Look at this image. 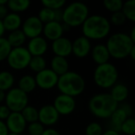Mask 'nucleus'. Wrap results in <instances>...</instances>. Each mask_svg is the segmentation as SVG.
Instances as JSON below:
<instances>
[{
    "label": "nucleus",
    "mask_w": 135,
    "mask_h": 135,
    "mask_svg": "<svg viewBox=\"0 0 135 135\" xmlns=\"http://www.w3.org/2000/svg\"><path fill=\"white\" fill-rule=\"evenodd\" d=\"M110 31L111 24L108 19L99 14L89 15L86 21L81 25L83 36L90 41L105 39L109 35Z\"/></svg>",
    "instance_id": "1"
},
{
    "label": "nucleus",
    "mask_w": 135,
    "mask_h": 135,
    "mask_svg": "<svg viewBox=\"0 0 135 135\" xmlns=\"http://www.w3.org/2000/svg\"><path fill=\"white\" fill-rule=\"evenodd\" d=\"M86 83L83 76L75 71L69 70L65 74L59 76L57 81V90L60 94L75 98L84 92Z\"/></svg>",
    "instance_id": "2"
},
{
    "label": "nucleus",
    "mask_w": 135,
    "mask_h": 135,
    "mask_svg": "<svg viewBox=\"0 0 135 135\" xmlns=\"http://www.w3.org/2000/svg\"><path fill=\"white\" fill-rule=\"evenodd\" d=\"M118 104L113 100L109 93H100L93 95L88 102V109L94 117L101 119L109 118Z\"/></svg>",
    "instance_id": "3"
},
{
    "label": "nucleus",
    "mask_w": 135,
    "mask_h": 135,
    "mask_svg": "<svg viewBox=\"0 0 135 135\" xmlns=\"http://www.w3.org/2000/svg\"><path fill=\"white\" fill-rule=\"evenodd\" d=\"M110 57L115 59H124L129 57V52L135 46V44L125 32H116L107 38L105 44Z\"/></svg>",
    "instance_id": "4"
},
{
    "label": "nucleus",
    "mask_w": 135,
    "mask_h": 135,
    "mask_svg": "<svg viewBox=\"0 0 135 135\" xmlns=\"http://www.w3.org/2000/svg\"><path fill=\"white\" fill-rule=\"evenodd\" d=\"M89 17V8L83 2H72L62 9V23L70 28L80 27Z\"/></svg>",
    "instance_id": "5"
},
{
    "label": "nucleus",
    "mask_w": 135,
    "mask_h": 135,
    "mask_svg": "<svg viewBox=\"0 0 135 135\" xmlns=\"http://www.w3.org/2000/svg\"><path fill=\"white\" fill-rule=\"evenodd\" d=\"M93 78L96 86L102 89H111L118 80V70L114 64L107 62L95 68Z\"/></svg>",
    "instance_id": "6"
},
{
    "label": "nucleus",
    "mask_w": 135,
    "mask_h": 135,
    "mask_svg": "<svg viewBox=\"0 0 135 135\" xmlns=\"http://www.w3.org/2000/svg\"><path fill=\"white\" fill-rule=\"evenodd\" d=\"M29 104V96L20 90L18 87H13L6 93L5 105L10 112H21Z\"/></svg>",
    "instance_id": "7"
},
{
    "label": "nucleus",
    "mask_w": 135,
    "mask_h": 135,
    "mask_svg": "<svg viewBox=\"0 0 135 135\" xmlns=\"http://www.w3.org/2000/svg\"><path fill=\"white\" fill-rule=\"evenodd\" d=\"M32 56L28 52L26 47L21 46L12 48L7 58L8 66L15 70H22L28 68Z\"/></svg>",
    "instance_id": "8"
},
{
    "label": "nucleus",
    "mask_w": 135,
    "mask_h": 135,
    "mask_svg": "<svg viewBox=\"0 0 135 135\" xmlns=\"http://www.w3.org/2000/svg\"><path fill=\"white\" fill-rule=\"evenodd\" d=\"M53 107L59 116H68L74 112L76 108V100L71 96L59 94L56 96L53 103Z\"/></svg>",
    "instance_id": "9"
},
{
    "label": "nucleus",
    "mask_w": 135,
    "mask_h": 135,
    "mask_svg": "<svg viewBox=\"0 0 135 135\" xmlns=\"http://www.w3.org/2000/svg\"><path fill=\"white\" fill-rule=\"evenodd\" d=\"M34 79L36 87H39L42 90H51L54 87H56L58 76L53 70L46 68L45 70L36 73Z\"/></svg>",
    "instance_id": "10"
},
{
    "label": "nucleus",
    "mask_w": 135,
    "mask_h": 135,
    "mask_svg": "<svg viewBox=\"0 0 135 135\" xmlns=\"http://www.w3.org/2000/svg\"><path fill=\"white\" fill-rule=\"evenodd\" d=\"M44 24L41 22L37 16H30L24 21H22L21 29L22 32L26 38L32 39V38L41 36L43 32Z\"/></svg>",
    "instance_id": "11"
},
{
    "label": "nucleus",
    "mask_w": 135,
    "mask_h": 135,
    "mask_svg": "<svg viewBox=\"0 0 135 135\" xmlns=\"http://www.w3.org/2000/svg\"><path fill=\"white\" fill-rule=\"evenodd\" d=\"M59 115L52 105H45L38 109V121L45 127L55 125L59 119Z\"/></svg>",
    "instance_id": "12"
},
{
    "label": "nucleus",
    "mask_w": 135,
    "mask_h": 135,
    "mask_svg": "<svg viewBox=\"0 0 135 135\" xmlns=\"http://www.w3.org/2000/svg\"><path fill=\"white\" fill-rule=\"evenodd\" d=\"M8 132L21 135L27 128V122L21 112H11L5 121Z\"/></svg>",
    "instance_id": "13"
},
{
    "label": "nucleus",
    "mask_w": 135,
    "mask_h": 135,
    "mask_svg": "<svg viewBox=\"0 0 135 135\" xmlns=\"http://www.w3.org/2000/svg\"><path fill=\"white\" fill-rule=\"evenodd\" d=\"M92 50V43L84 36H79L72 42V54L78 58H84Z\"/></svg>",
    "instance_id": "14"
},
{
    "label": "nucleus",
    "mask_w": 135,
    "mask_h": 135,
    "mask_svg": "<svg viewBox=\"0 0 135 135\" xmlns=\"http://www.w3.org/2000/svg\"><path fill=\"white\" fill-rule=\"evenodd\" d=\"M26 48L32 56H44L48 50V42L43 36H38L29 40Z\"/></svg>",
    "instance_id": "15"
},
{
    "label": "nucleus",
    "mask_w": 135,
    "mask_h": 135,
    "mask_svg": "<svg viewBox=\"0 0 135 135\" xmlns=\"http://www.w3.org/2000/svg\"><path fill=\"white\" fill-rule=\"evenodd\" d=\"M51 49L55 56L67 58L72 54V42L67 37H60L52 42Z\"/></svg>",
    "instance_id": "16"
},
{
    "label": "nucleus",
    "mask_w": 135,
    "mask_h": 135,
    "mask_svg": "<svg viewBox=\"0 0 135 135\" xmlns=\"http://www.w3.org/2000/svg\"><path fill=\"white\" fill-rule=\"evenodd\" d=\"M63 24L61 22L57 21H51V22L45 23L43 27V37H45L46 40L49 41H56V39L62 37L64 33Z\"/></svg>",
    "instance_id": "17"
},
{
    "label": "nucleus",
    "mask_w": 135,
    "mask_h": 135,
    "mask_svg": "<svg viewBox=\"0 0 135 135\" xmlns=\"http://www.w3.org/2000/svg\"><path fill=\"white\" fill-rule=\"evenodd\" d=\"M90 54L93 61L97 66L109 62L110 55H109L105 45H104V44H98L94 46H92V50H91Z\"/></svg>",
    "instance_id": "18"
},
{
    "label": "nucleus",
    "mask_w": 135,
    "mask_h": 135,
    "mask_svg": "<svg viewBox=\"0 0 135 135\" xmlns=\"http://www.w3.org/2000/svg\"><path fill=\"white\" fill-rule=\"evenodd\" d=\"M49 69L53 70L59 77L70 70V63L66 57L54 56L50 61V68Z\"/></svg>",
    "instance_id": "19"
},
{
    "label": "nucleus",
    "mask_w": 135,
    "mask_h": 135,
    "mask_svg": "<svg viewBox=\"0 0 135 135\" xmlns=\"http://www.w3.org/2000/svg\"><path fill=\"white\" fill-rule=\"evenodd\" d=\"M3 26L5 31H8V32H13V31L19 30L22 24V19L21 15L13 12H9L2 21Z\"/></svg>",
    "instance_id": "20"
},
{
    "label": "nucleus",
    "mask_w": 135,
    "mask_h": 135,
    "mask_svg": "<svg viewBox=\"0 0 135 135\" xmlns=\"http://www.w3.org/2000/svg\"><path fill=\"white\" fill-rule=\"evenodd\" d=\"M109 94L116 103H123L129 97V89L123 83H116L110 89Z\"/></svg>",
    "instance_id": "21"
},
{
    "label": "nucleus",
    "mask_w": 135,
    "mask_h": 135,
    "mask_svg": "<svg viewBox=\"0 0 135 135\" xmlns=\"http://www.w3.org/2000/svg\"><path fill=\"white\" fill-rule=\"evenodd\" d=\"M128 118L129 117L126 114L125 111L123 110V108L121 107H118V108L113 112V114L109 118H110V126H111L110 129H114V131L120 133V127H121L122 123Z\"/></svg>",
    "instance_id": "22"
},
{
    "label": "nucleus",
    "mask_w": 135,
    "mask_h": 135,
    "mask_svg": "<svg viewBox=\"0 0 135 135\" xmlns=\"http://www.w3.org/2000/svg\"><path fill=\"white\" fill-rule=\"evenodd\" d=\"M18 88L27 94L33 92L36 88V83L34 77L32 75H29V74L21 76V79L18 81Z\"/></svg>",
    "instance_id": "23"
},
{
    "label": "nucleus",
    "mask_w": 135,
    "mask_h": 135,
    "mask_svg": "<svg viewBox=\"0 0 135 135\" xmlns=\"http://www.w3.org/2000/svg\"><path fill=\"white\" fill-rule=\"evenodd\" d=\"M26 36L22 32L21 29L19 30L13 31L8 33L7 40H8V44L11 46V48H17V47H21L26 42Z\"/></svg>",
    "instance_id": "24"
},
{
    "label": "nucleus",
    "mask_w": 135,
    "mask_h": 135,
    "mask_svg": "<svg viewBox=\"0 0 135 135\" xmlns=\"http://www.w3.org/2000/svg\"><path fill=\"white\" fill-rule=\"evenodd\" d=\"M30 6L31 1L29 0H8L7 3L8 10L17 14L26 11L30 8Z\"/></svg>",
    "instance_id": "25"
},
{
    "label": "nucleus",
    "mask_w": 135,
    "mask_h": 135,
    "mask_svg": "<svg viewBox=\"0 0 135 135\" xmlns=\"http://www.w3.org/2000/svg\"><path fill=\"white\" fill-rule=\"evenodd\" d=\"M15 83V78L11 72L8 70H2L0 71V90L3 92H8Z\"/></svg>",
    "instance_id": "26"
},
{
    "label": "nucleus",
    "mask_w": 135,
    "mask_h": 135,
    "mask_svg": "<svg viewBox=\"0 0 135 135\" xmlns=\"http://www.w3.org/2000/svg\"><path fill=\"white\" fill-rule=\"evenodd\" d=\"M121 12L125 16L126 20L131 22L135 21V0H128L123 2Z\"/></svg>",
    "instance_id": "27"
},
{
    "label": "nucleus",
    "mask_w": 135,
    "mask_h": 135,
    "mask_svg": "<svg viewBox=\"0 0 135 135\" xmlns=\"http://www.w3.org/2000/svg\"><path fill=\"white\" fill-rule=\"evenodd\" d=\"M28 68L32 71L38 73L46 69V60L44 56H32Z\"/></svg>",
    "instance_id": "28"
},
{
    "label": "nucleus",
    "mask_w": 135,
    "mask_h": 135,
    "mask_svg": "<svg viewBox=\"0 0 135 135\" xmlns=\"http://www.w3.org/2000/svg\"><path fill=\"white\" fill-rule=\"evenodd\" d=\"M21 113L27 124L38 121V109L32 105H28Z\"/></svg>",
    "instance_id": "29"
},
{
    "label": "nucleus",
    "mask_w": 135,
    "mask_h": 135,
    "mask_svg": "<svg viewBox=\"0 0 135 135\" xmlns=\"http://www.w3.org/2000/svg\"><path fill=\"white\" fill-rule=\"evenodd\" d=\"M120 133H123L125 135L135 134V119L132 117L128 118L122 123L121 127H120Z\"/></svg>",
    "instance_id": "30"
},
{
    "label": "nucleus",
    "mask_w": 135,
    "mask_h": 135,
    "mask_svg": "<svg viewBox=\"0 0 135 135\" xmlns=\"http://www.w3.org/2000/svg\"><path fill=\"white\" fill-rule=\"evenodd\" d=\"M37 17H38V19L41 21V22L43 23V24L51 22V21H54L55 10L49 9V8H43L38 12Z\"/></svg>",
    "instance_id": "31"
},
{
    "label": "nucleus",
    "mask_w": 135,
    "mask_h": 135,
    "mask_svg": "<svg viewBox=\"0 0 135 135\" xmlns=\"http://www.w3.org/2000/svg\"><path fill=\"white\" fill-rule=\"evenodd\" d=\"M123 1L122 0H105L103 2L104 8L111 13L121 11Z\"/></svg>",
    "instance_id": "32"
},
{
    "label": "nucleus",
    "mask_w": 135,
    "mask_h": 135,
    "mask_svg": "<svg viewBox=\"0 0 135 135\" xmlns=\"http://www.w3.org/2000/svg\"><path fill=\"white\" fill-rule=\"evenodd\" d=\"M11 49V46L9 45L6 37L0 38V62L7 60Z\"/></svg>",
    "instance_id": "33"
},
{
    "label": "nucleus",
    "mask_w": 135,
    "mask_h": 135,
    "mask_svg": "<svg viewBox=\"0 0 135 135\" xmlns=\"http://www.w3.org/2000/svg\"><path fill=\"white\" fill-rule=\"evenodd\" d=\"M42 5L44 8L52 10H58L62 9L66 6V1L65 0H44L42 1Z\"/></svg>",
    "instance_id": "34"
},
{
    "label": "nucleus",
    "mask_w": 135,
    "mask_h": 135,
    "mask_svg": "<svg viewBox=\"0 0 135 135\" xmlns=\"http://www.w3.org/2000/svg\"><path fill=\"white\" fill-rule=\"evenodd\" d=\"M104 132L101 124L96 121L89 123L85 128V135H102Z\"/></svg>",
    "instance_id": "35"
},
{
    "label": "nucleus",
    "mask_w": 135,
    "mask_h": 135,
    "mask_svg": "<svg viewBox=\"0 0 135 135\" xmlns=\"http://www.w3.org/2000/svg\"><path fill=\"white\" fill-rule=\"evenodd\" d=\"M26 129L29 135H42L45 131V127L39 121L27 124Z\"/></svg>",
    "instance_id": "36"
},
{
    "label": "nucleus",
    "mask_w": 135,
    "mask_h": 135,
    "mask_svg": "<svg viewBox=\"0 0 135 135\" xmlns=\"http://www.w3.org/2000/svg\"><path fill=\"white\" fill-rule=\"evenodd\" d=\"M109 22L111 25H115V26H122V25L125 24V22L127 21L125 16L123 15L121 11L115 12L112 13L110 17V20H108Z\"/></svg>",
    "instance_id": "37"
},
{
    "label": "nucleus",
    "mask_w": 135,
    "mask_h": 135,
    "mask_svg": "<svg viewBox=\"0 0 135 135\" xmlns=\"http://www.w3.org/2000/svg\"><path fill=\"white\" fill-rule=\"evenodd\" d=\"M10 110L6 105H0V120L2 121H6L7 118L10 115Z\"/></svg>",
    "instance_id": "38"
},
{
    "label": "nucleus",
    "mask_w": 135,
    "mask_h": 135,
    "mask_svg": "<svg viewBox=\"0 0 135 135\" xmlns=\"http://www.w3.org/2000/svg\"><path fill=\"white\" fill-rule=\"evenodd\" d=\"M8 13H9V10H8L7 5L0 6V21H3Z\"/></svg>",
    "instance_id": "39"
},
{
    "label": "nucleus",
    "mask_w": 135,
    "mask_h": 135,
    "mask_svg": "<svg viewBox=\"0 0 135 135\" xmlns=\"http://www.w3.org/2000/svg\"><path fill=\"white\" fill-rule=\"evenodd\" d=\"M42 135H61V134L58 132V131H56L54 128H46V129H45L44 132L42 133Z\"/></svg>",
    "instance_id": "40"
},
{
    "label": "nucleus",
    "mask_w": 135,
    "mask_h": 135,
    "mask_svg": "<svg viewBox=\"0 0 135 135\" xmlns=\"http://www.w3.org/2000/svg\"><path fill=\"white\" fill-rule=\"evenodd\" d=\"M120 107L123 108V110L126 112V114L128 115V117L131 118V115H132V107H131V105H129V104H124V105H120Z\"/></svg>",
    "instance_id": "41"
},
{
    "label": "nucleus",
    "mask_w": 135,
    "mask_h": 135,
    "mask_svg": "<svg viewBox=\"0 0 135 135\" xmlns=\"http://www.w3.org/2000/svg\"><path fill=\"white\" fill-rule=\"evenodd\" d=\"M8 133L9 132H8V128H7L5 121L0 120V135H8Z\"/></svg>",
    "instance_id": "42"
},
{
    "label": "nucleus",
    "mask_w": 135,
    "mask_h": 135,
    "mask_svg": "<svg viewBox=\"0 0 135 135\" xmlns=\"http://www.w3.org/2000/svg\"><path fill=\"white\" fill-rule=\"evenodd\" d=\"M54 21L62 23V9L55 10V20Z\"/></svg>",
    "instance_id": "43"
},
{
    "label": "nucleus",
    "mask_w": 135,
    "mask_h": 135,
    "mask_svg": "<svg viewBox=\"0 0 135 135\" xmlns=\"http://www.w3.org/2000/svg\"><path fill=\"white\" fill-rule=\"evenodd\" d=\"M102 135H121V134H120L119 132H118V131H114V129H107L105 131H104Z\"/></svg>",
    "instance_id": "44"
},
{
    "label": "nucleus",
    "mask_w": 135,
    "mask_h": 135,
    "mask_svg": "<svg viewBox=\"0 0 135 135\" xmlns=\"http://www.w3.org/2000/svg\"><path fill=\"white\" fill-rule=\"evenodd\" d=\"M129 38L132 40L133 43L135 44V28H134V27L131 29V33L129 34Z\"/></svg>",
    "instance_id": "45"
},
{
    "label": "nucleus",
    "mask_w": 135,
    "mask_h": 135,
    "mask_svg": "<svg viewBox=\"0 0 135 135\" xmlns=\"http://www.w3.org/2000/svg\"><path fill=\"white\" fill-rule=\"evenodd\" d=\"M5 98H6V92H3V91L0 90V104L5 102Z\"/></svg>",
    "instance_id": "46"
},
{
    "label": "nucleus",
    "mask_w": 135,
    "mask_h": 135,
    "mask_svg": "<svg viewBox=\"0 0 135 135\" xmlns=\"http://www.w3.org/2000/svg\"><path fill=\"white\" fill-rule=\"evenodd\" d=\"M5 29H4V26H3V23H2V21H0V38L3 37L5 33Z\"/></svg>",
    "instance_id": "47"
},
{
    "label": "nucleus",
    "mask_w": 135,
    "mask_h": 135,
    "mask_svg": "<svg viewBox=\"0 0 135 135\" xmlns=\"http://www.w3.org/2000/svg\"><path fill=\"white\" fill-rule=\"evenodd\" d=\"M129 57H131V60H135V46L131 49V51L129 52Z\"/></svg>",
    "instance_id": "48"
},
{
    "label": "nucleus",
    "mask_w": 135,
    "mask_h": 135,
    "mask_svg": "<svg viewBox=\"0 0 135 135\" xmlns=\"http://www.w3.org/2000/svg\"><path fill=\"white\" fill-rule=\"evenodd\" d=\"M8 3V0H0V6H2V5H7Z\"/></svg>",
    "instance_id": "49"
},
{
    "label": "nucleus",
    "mask_w": 135,
    "mask_h": 135,
    "mask_svg": "<svg viewBox=\"0 0 135 135\" xmlns=\"http://www.w3.org/2000/svg\"><path fill=\"white\" fill-rule=\"evenodd\" d=\"M8 135H20V134H16V133H8Z\"/></svg>",
    "instance_id": "50"
}]
</instances>
